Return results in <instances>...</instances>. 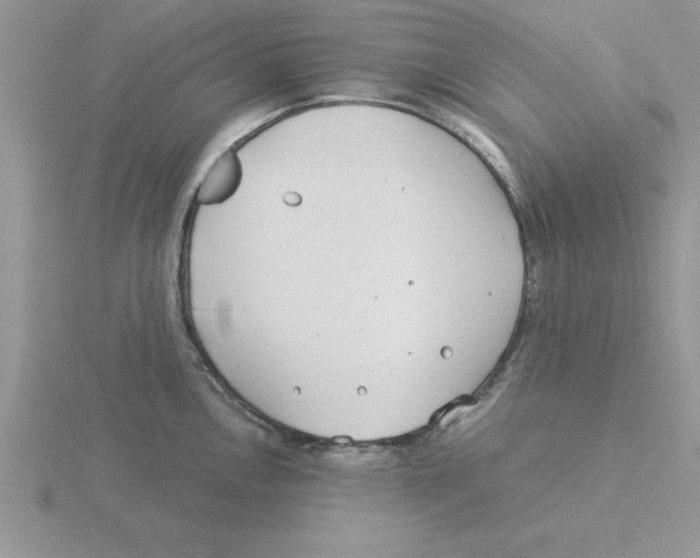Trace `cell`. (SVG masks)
Segmentation results:
<instances>
[{
  "mask_svg": "<svg viewBox=\"0 0 700 558\" xmlns=\"http://www.w3.org/2000/svg\"><path fill=\"white\" fill-rule=\"evenodd\" d=\"M243 176L238 156L228 151L220 155L203 178L197 202L202 205H215L230 198L238 189Z\"/></svg>",
  "mask_w": 700,
  "mask_h": 558,
  "instance_id": "obj_1",
  "label": "cell"
}]
</instances>
